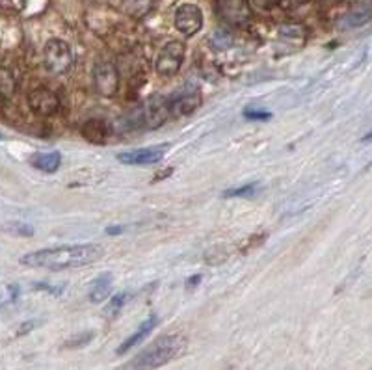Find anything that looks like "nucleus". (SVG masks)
<instances>
[{
	"mask_svg": "<svg viewBox=\"0 0 372 370\" xmlns=\"http://www.w3.org/2000/svg\"><path fill=\"white\" fill-rule=\"evenodd\" d=\"M17 296H19V287L17 285H10V287H6L2 296H0V301H15Z\"/></svg>",
	"mask_w": 372,
	"mask_h": 370,
	"instance_id": "24",
	"label": "nucleus"
},
{
	"mask_svg": "<svg viewBox=\"0 0 372 370\" xmlns=\"http://www.w3.org/2000/svg\"><path fill=\"white\" fill-rule=\"evenodd\" d=\"M153 4H155V0H121V8L125 13L129 17H135V19L149 15Z\"/></svg>",
	"mask_w": 372,
	"mask_h": 370,
	"instance_id": "14",
	"label": "nucleus"
},
{
	"mask_svg": "<svg viewBox=\"0 0 372 370\" xmlns=\"http://www.w3.org/2000/svg\"><path fill=\"white\" fill-rule=\"evenodd\" d=\"M125 231V227H108L106 233L108 234H121Z\"/></svg>",
	"mask_w": 372,
	"mask_h": 370,
	"instance_id": "29",
	"label": "nucleus"
},
{
	"mask_svg": "<svg viewBox=\"0 0 372 370\" xmlns=\"http://www.w3.org/2000/svg\"><path fill=\"white\" fill-rule=\"evenodd\" d=\"M218 11L221 19L233 27H246L252 21L248 0H218Z\"/></svg>",
	"mask_w": 372,
	"mask_h": 370,
	"instance_id": "6",
	"label": "nucleus"
},
{
	"mask_svg": "<svg viewBox=\"0 0 372 370\" xmlns=\"http://www.w3.org/2000/svg\"><path fill=\"white\" fill-rule=\"evenodd\" d=\"M30 164L43 173H54V171H58L60 164H62V155L58 151L36 152L30 157Z\"/></svg>",
	"mask_w": 372,
	"mask_h": 370,
	"instance_id": "13",
	"label": "nucleus"
},
{
	"mask_svg": "<svg viewBox=\"0 0 372 370\" xmlns=\"http://www.w3.org/2000/svg\"><path fill=\"white\" fill-rule=\"evenodd\" d=\"M363 142H372V131H371V132H368L367 136L363 138Z\"/></svg>",
	"mask_w": 372,
	"mask_h": 370,
	"instance_id": "30",
	"label": "nucleus"
},
{
	"mask_svg": "<svg viewBox=\"0 0 372 370\" xmlns=\"http://www.w3.org/2000/svg\"><path fill=\"white\" fill-rule=\"evenodd\" d=\"M125 304H127V294H125V292L116 294L112 299H110V301H108L106 307H104V313H106L108 316H116Z\"/></svg>",
	"mask_w": 372,
	"mask_h": 370,
	"instance_id": "20",
	"label": "nucleus"
},
{
	"mask_svg": "<svg viewBox=\"0 0 372 370\" xmlns=\"http://www.w3.org/2000/svg\"><path fill=\"white\" fill-rule=\"evenodd\" d=\"M34 289L47 290V292H50V294L60 296L62 294V290H64V287H50V285H47V283H36L34 285Z\"/></svg>",
	"mask_w": 372,
	"mask_h": 370,
	"instance_id": "26",
	"label": "nucleus"
},
{
	"mask_svg": "<svg viewBox=\"0 0 372 370\" xmlns=\"http://www.w3.org/2000/svg\"><path fill=\"white\" fill-rule=\"evenodd\" d=\"M6 233L15 234V236H34V227L28 225V223H21V222H11V223H4L2 227Z\"/></svg>",
	"mask_w": 372,
	"mask_h": 370,
	"instance_id": "17",
	"label": "nucleus"
},
{
	"mask_svg": "<svg viewBox=\"0 0 372 370\" xmlns=\"http://www.w3.org/2000/svg\"><path fill=\"white\" fill-rule=\"evenodd\" d=\"M200 281H201V276H194V278H190L188 281H186V287H188V289L190 287H195Z\"/></svg>",
	"mask_w": 372,
	"mask_h": 370,
	"instance_id": "28",
	"label": "nucleus"
},
{
	"mask_svg": "<svg viewBox=\"0 0 372 370\" xmlns=\"http://www.w3.org/2000/svg\"><path fill=\"white\" fill-rule=\"evenodd\" d=\"M167 103H170V114H172V118H183V115L192 114L201 104L200 87L186 84V86L181 87L173 95H167Z\"/></svg>",
	"mask_w": 372,
	"mask_h": 370,
	"instance_id": "4",
	"label": "nucleus"
},
{
	"mask_svg": "<svg viewBox=\"0 0 372 370\" xmlns=\"http://www.w3.org/2000/svg\"><path fill=\"white\" fill-rule=\"evenodd\" d=\"M28 104L36 115L41 118H50L60 110V99L58 95L47 87H36L28 95Z\"/></svg>",
	"mask_w": 372,
	"mask_h": 370,
	"instance_id": "8",
	"label": "nucleus"
},
{
	"mask_svg": "<svg viewBox=\"0 0 372 370\" xmlns=\"http://www.w3.org/2000/svg\"><path fill=\"white\" fill-rule=\"evenodd\" d=\"M329 2H339V0H329Z\"/></svg>",
	"mask_w": 372,
	"mask_h": 370,
	"instance_id": "32",
	"label": "nucleus"
},
{
	"mask_svg": "<svg viewBox=\"0 0 372 370\" xmlns=\"http://www.w3.org/2000/svg\"><path fill=\"white\" fill-rule=\"evenodd\" d=\"M257 192V183H252V185L240 186V188H231V190L223 192V197H252L255 196Z\"/></svg>",
	"mask_w": 372,
	"mask_h": 370,
	"instance_id": "19",
	"label": "nucleus"
},
{
	"mask_svg": "<svg viewBox=\"0 0 372 370\" xmlns=\"http://www.w3.org/2000/svg\"><path fill=\"white\" fill-rule=\"evenodd\" d=\"M242 115L246 118V120H249V121H268V120H272V114H270V112H265V110L249 108V110H244Z\"/></svg>",
	"mask_w": 372,
	"mask_h": 370,
	"instance_id": "22",
	"label": "nucleus"
},
{
	"mask_svg": "<svg viewBox=\"0 0 372 370\" xmlns=\"http://www.w3.org/2000/svg\"><path fill=\"white\" fill-rule=\"evenodd\" d=\"M157 324H158V318L155 315L149 316V318H147L146 322H142L140 327H138V329H136V332L132 333V335H130V337L127 339V341H125V343L121 344V346H119L118 355L127 354V352H129V350L132 348V346H136V344H140L142 341H144V339H146L147 335H149V333H151L153 329L157 327Z\"/></svg>",
	"mask_w": 372,
	"mask_h": 370,
	"instance_id": "11",
	"label": "nucleus"
},
{
	"mask_svg": "<svg viewBox=\"0 0 372 370\" xmlns=\"http://www.w3.org/2000/svg\"><path fill=\"white\" fill-rule=\"evenodd\" d=\"M280 36L294 47H302L305 43V28L300 27V24H283L280 28Z\"/></svg>",
	"mask_w": 372,
	"mask_h": 370,
	"instance_id": "16",
	"label": "nucleus"
},
{
	"mask_svg": "<svg viewBox=\"0 0 372 370\" xmlns=\"http://www.w3.org/2000/svg\"><path fill=\"white\" fill-rule=\"evenodd\" d=\"M4 140H6V134L2 131H0V142H4Z\"/></svg>",
	"mask_w": 372,
	"mask_h": 370,
	"instance_id": "31",
	"label": "nucleus"
},
{
	"mask_svg": "<svg viewBox=\"0 0 372 370\" xmlns=\"http://www.w3.org/2000/svg\"><path fill=\"white\" fill-rule=\"evenodd\" d=\"M254 2L259 6L261 10H272L277 6V0H254Z\"/></svg>",
	"mask_w": 372,
	"mask_h": 370,
	"instance_id": "27",
	"label": "nucleus"
},
{
	"mask_svg": "<svg viewBox=\"0 0 372 370\" xmlns=\"http://www.w3.org/2000/svg\"><path fill=\"white\" fill-rule=\"evenodd\" d=\"M203 27V13L195 4L179 6L175 11V28L184 36H194Z\"/></svg>",
	"mask_w": 372,
	"mask_h": 370,
	"instance_id": "7",
	"label": "nucleus"
},
{
	"mask_svg": "<svg viewBox=\"0 0 372 370\" xmlns=\"http://www.w3.org/2000/svg\"><path fill=\"white\" fill-rule=\"evenodd\" d=\"M15 92V80L11 76L10 71L6 69H0V95L2 97H10Z\"/></svg>",
	"mask_w": 372,
	"mask_h": 370,
	"instance_id": "18",
	"label": "nucleus"
},
{
	"mask_svg": "<svg viewBox=\"0 0 372 370\" xmlns=\"http://www.w3.org/2000/svg\"><path fill=\"white\" fill-rule=\"evenodd\" d=\"M311 0H277V6L285 11H298L303 6H308Z\"/></svg>",
	"mask_w": 372,
	"mask_h": 370,
	"instance_id": "23",
	"label": "nucleus"
},
{
	"mask_svg": "<svg viewBox=\"0 0 372 370\" xmlns=\"http://www.w3.org/2000/svg\"><path fill=\"white\" fill-rule=\"evenodd\" d=\"M372 19V10L371 8H356L350 13H346L340 21V27L345 28H359L365 27L368 21Z\"/></svg>",
	"mask_w": 372,
	"mask_h": 370,
	"instance_id": "15",
	"label": "nucleus"
},
{
	"mask_svg": "<svg viewBox=\"0 0 372 370\" xmlns=\"http://www.w3.org/2000/svg\"><path fill=\"white\" fill-rule=\"evenodd\" d=\"M43 60L47 71L53 75H65L73 67V52L64 39H50L45 45Z\"/></svg>",
	"mask_w": 372,
	"mask_h": 370,
	"instance_id": "3",
	"label": "nucleus"
},
{
	"mask_svg": "<svg viewBox=\"0 0 372 370\" xmlns=\"http://www.w3.org/2000/svg\"><path fill=\"white\" fill-rule=\"evenodd\" d=\"M39 324H41V320H28V322H25V324H21V326H19V329H17V335H27V333L34 332V329H36V327H38Z\"/></svg>",
	"mask_w": 372,
	"mask_h": 370,
	"instance_id": "25",
	"label": "nucleus"
},
{
	"mask_svg": "<svg viewBox=\"0 0 372 370\" xmlns=\"http://www.w3.org/2000/svg\"><path fill=\"white\" fill-rule=\"evenodd\" d=\"M93 335L92 332L90 333H81V335H76V337H71L69 341H67V348H81V346H84V344H88L90 341H93Z\"/></svg>",
	"mask_w": 372,
	"mask_h": 370,
	"instance_id": "21",
	"label": "nucleus"
},
{
	"mask_svg": "<svg viewBox=\"0 0 372 370\" xmlns=\"http://www.w3.org/2000/svg\"><path fill=\"white\" fill-rule=\"evenodd\" d=\"M184 45L181 41H170L166 47H162V50L158 52L157 62H155V69L160 76H170L177 75L181 66H183L184 60Z\"/></svg>",
	"mask_w": 372,
	"mask_h": 370,
	"instance_id": "5",
	"label": "nucleus"
},
{
	"mask_svg": "<svg viewBox=\"0 0 372 370\" xmlns=\"http://www.w3.org/2000/svg\"><path fill=\"white\" fill-rule=\"evenodd\" d=\"M112 273H101V276L93 281L92 287H90V294H88L90 296V301H92V304H103V301H106L110 292H112Z\"/></svg>",
	"mask_w": 372,
	"mask_h": 370,
	"instance_id": "12",
	"label": "nucleus"
},
{
	"mask_svg": "<svg viewBox=\"0 0 372 370\" xmlns=\"http://www.w3.org/2000/svg\"><path fill=\"white\" fill-rule=\"evenodd\" d=\"M104 255V250L97 244H75L47 248V250L34 251L21 257V264L32 268H45V270H71V268L88 266L97 262Z\"/></svg>",
	"mask_w": 372,
	"mask_h": 370,
	"instance_id": "1",
	"label": "nucleus"
},
{
	"mask_svg": "<svg viewBox=\"0 0 372 370\" xmlns=\"http://www.w3.org/2000/svg\"><path fill=\"white\" fill-rule=\"evenodd\" d=\"M167 145H155V148L135 149V151L119 152L118 160L125 166H147V164L160 162L166 155Z\"/></svg>",
	"mask_w": 372,
	"mask_h": 370,
	"instance_id": "9",
	"label": "nucleus"
},
{
	"mask_svg": "<svg viewBox=\"0 0 372 370\" xmlns=\"http://www.w3.org/2000/svg\"><path fill=\"white\" fill-rule=\"evenodd\" d=\"M179 350H181V339L175 335H164L153 341L146 350H142L127 365V369H158L170 363L179 354Z\"/></svg>",
	"mask_w": 372,
	"mask_h": 370,
	"instance_id": "2",
	"label": "nucleus"
},
{
	"mask_svg": "<svg viewBox=\"0 0 372 370\" xmlns=\"http://www.w3.org/2000/svg\"><path fill=\"white\" fill-rule=\"evenodd\" d=\"M93 80H95V90L104 97H112L118 92V71L110 62H101L93 69Z\"/></svg>",
	"mask_w": 372,
	"mask_h": 370,
	"instance_id": "10",
	"label": "nucleus"
}]
</instances>
